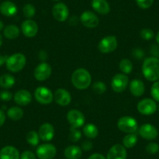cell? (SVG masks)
<instances>
[{
  "label": "cell",
  "instance_id": "42",
  "mask_svg": "<svg viewBox=\"0 0 159 159\" xmlns=\"http://www.w3.org/2000/svg\"><path fill=\"white\" fill-rule=\"evenodd\" d=\"M133 55L135 58L137 59H142L144 56V53H143V50L140 49V48H137V49H134V52H133Z\"/></svg>",
  "mask_w": 159,
  "mask_h": 159
},
{
  "label": "cell",
  "instance_id": "51",
  "mask_svg": "<svg viewBox=\"0 0 159 159\" xmlns=\"http://www.w3.org/2000/svg\"><path fill=\"white\" fill-rule=\"evenodd\" d=\"M53 1H55V2H59V1H60V0H53Z\"/></svg>",
  "mask_w": 159,
  "mask_h": 159
},
{
  "label": "cell",
  "instance_id": "9",
  "mask_svg": "<svg viewBox=\"0 0 159 159\" xmlns=\"http://www.w3.org/2000/svg\"><path fill=\"white\" fill-rule=\"evenodd\" d=\"M137 111L144 116H151L156 112L157 109V105L154 99L144 98L137 104Z\"/></svg>",
  "mask_w": 159,
  "mask_h": 159
},
{
  "label": "cell",
  "instance_id": "40",
  "mask_svg": "<svg viewBox=\"0 0 159 159\" xmlns=\"http://www.w3.org/2000/svg\"><path fill=\"white\" fill-rule=\"evenodd\" d=\"M20 159H37V156L34 153L30 151H24L20 154Z\"/></svg>",
  "mask_w": 159,
  "mask_h": 159
},
{
  "label": "cell",
  "instance_id": "2",
  "mask_svg": "<svg viewBox=\"0 0 159 159\" xmlns=\"http://www.w3.org/2000/svg\"><path fill=\"white\" fill-rule=\"evenodd\" d=\"M92 77L86 69L78 68L73 71L71 76V82L78 90H85L91 84Z\"/></svg>",
  "mask_w": 159,
  "mask_h": 159
},
{
  "label": "cell",
  "instance_id": "5",
  "mask_svg": "<svg viewBox=\"0 0 159 159\" xmlns=\"http://www.w3.org/2000/svg\"><path fill=\"white\" fill-rule=\"evenodd\" d=\"M118 41L117 38L114 35H108L102 38L99 42L98 48L99 51L104 54L112 52L117 48Z\"/></svg>",
  "mask_w": 159,
  "mask_h": 159
},
{
  "label": "cell",
  "instance_id": "45",
  "mask_svg": "<svg viewBox=\"0 0 159 159\" xmlns=\"http://www.w3.org/2000/svg\"><path fill=\"white\" fill-rule=\"evenodd\" d=\"M6 115L2 109H0V127L3 126L6 122Z\"/></svg>",
  "mask_w": 159,
  "mask_h": 159
},
{
  "label": "cell",
  "instance_id": "46",
  "mask_svg": "<svg viewBox=\"0 0 159 159\" xmlns=\"http://www.w3.org/2000/svg\"><path fill=\"white\" fill-rule=\"evenodd\" d=\"M39 58H40V59L42 61V62H44V61L46 60L47 58H48V54H47V52L45 51V50H42V51H40Z\"/></svg>",
  "mask_w": 159,
  "mask_h": 159
},
{
  "label": "cell",
  "instance_id": "32",
  "mask_svg": "<svg viewBox=\"0 0 159 159\" xmlns=\"http://www.w3.org/2000/svg\"><path fill=\"white\" fill-rule=\"evenodd\" d=\"M23 13H24V16L26 18L30 19V18L34 16L35 13H36V9H35L34 5L30 3H27L23 7Z\"/></svg>",
  "mask_w": 159,
  "mask_h": 159
},
{
  "label": "cell",
  "instance_id": "4",
  "mask_svg": "<svg viewBox=\"0 0 159 159\" xmlns=\"http://www.w3.org/2000/svg\"><path fill=\"white\" fill-rule=\"evenodd\" d=\"M117 126L120 131L126 134H134L138 129L137 121L132 116H125L118 120Z\"/></svg>",
  "mask_w": 159,
  "mask_h": 159
},
{
  "label": "cell",
  "instance_id": "17",
  "mask_svg": "<svg viewBox=\"0 0 159 159\" xmlns=\"http://www.w3.org/2000/svg\"><path fill=\"white\" fill-rule=\"evenodd\" d=\"M54 100L60 106H67L72 101V96L67 90L59 88L55 91Z\"/></svg>",
  "mask_w": 159,
  "mask_h": 159
},
{
  "label": "cell",
  "instance_id": "37",
  "mask_svg": "<svg viewBox=\"0 0 159 159\" xmlns=\"http://www.w3.org/2000/svg\"><path fill=\"white\" fill-rule=\"evenodd\" d=\"M146 151L150 154H155L159 152V145L155 142H150L146 146Z\"/></svg>",
  "mask_w": 159,
  "mask_h": 159
},
{
  "label": "cell",
  "instance_id": "50",
  "mask_svg": "<svg viewBox=\"0 0 159 159\" xmlns=\"http://www.w3.org/2000/svg\"><path fill=\"white\" fill-rule=\"evenodd\" d=\"M2 35L0 34V47L2 46Z\"/></svg>",
  "mask_w": 159,
  "mask_h": 159
},
{
  "label": "cell",
  "instance_id": "25",
  "mask_svg": "<svg viewBox=\"0 0 159 159\" xmlns=\"http://www.w3.org/2000/svg\"><path fill=\"white\" fill-rule=\"evenodd\" d=\"M20 33V28L14 24H10V25L7 26L3 29V34L7 39H16L19 37Z\"/></svg>",
  "mask_w": 159,
  "mask_h": 159
},
{
  "label": "cell",
  "instance_id": "20",
  "mask_svg": "<svg viewBox=\"0 0 159 159\" xmlns=\"http://www.w3.org/2000/svg\"><path fill=\"white\" fill-rule=\"evenodd\" d=\"M20 154L17 148L13 146H5L0 150V159H20Z\"/></svg>",
  "mask_w": 159,
  "mask_h": 159
},
{
  "label": "cell",
  "instance_id": "11",
  "mask_svg": "<svg viewBox=\"0 0 159 159\" xmlns=\"http://www.w3.org/2000/svg\"><path fill=\"white\" fill-rule=\"evenodd\" d=\"M52 66L48 62H42L38 64L34 69V76L38 81H45L50 77L52 74Z\"/></svg>",
  "mask_w": 159,
  "mask_h": 159
},
{
  "label": "cell",
  "instance_id": "36",
  "mask_svg": "<svg viewBox=\"0 0 159 159\" xmlns=\"http://www.w3.org/2000/svg\"><path fill=\"white\" fill-rule=\"evenodd\" d=\"M151 94L155 102H159V80L154 82L151 88Z\"/></svg>",
  "mask_w": 159,
  "mask_h": 159
},
{
  "label": "cell",
  "instance_id": "38",
  "mask_svg": "<svg viewBox=\"0 0 159 159\" xmlns=\"http://www.w3.org/2000/svg\"><path fill=\"white\" fill-rule=\"evenodd\" d=\"M137 6L140 8L146 10V9L150 8L153 5L154 0H135Z\"/></svg>",
  "mask_w": 159,
  "mask_h": 159
},
{
  "label": "cell",
  "instance_id": "28",
  "mask_svg": "<svg viewBox=\"0 0 159 159\" xmlns=\"http://www.w3.org/2000/svg\"><path fill=\"white\" fill-rule=\"evenodd\" d=\"M84 134L89 139H94L98 135V128L93 123H88L84 126Z\"/></svg>",
  "mask_w": 159,
  "mask_h": 159
},
{
  "label": "cell",
  "instance_id": "30",
  "mask_svg": "<svg viewBox=\"0 0 159 159\" xmlns=\"http://www.w3.org/2000/svg\"><path fill=\"white\" fill-rule=\"evenodd\" d=\"M133 67L134 66L132 62L128 59H123L119 62V69L122 73L126 75L129 74L132 72Z\"/></svg>",
  "mask_w": 159,
  "mask_h": 159
},
{
  "label": "cell",
  "instance_id": "19",
  "mask_svg": "<svg viewBox=\"0 0 159 159\" xmlns=\"http://www.w3.org/2000/svg\"><path fill=\"white\" fill-rule=\"evenodd\" d=\"M13 99H14L16 104H17L20 106H26L31 102L32 95L30 91L25 89H22L15 93Z\"/></svg>",
  "mask_w": 159,
  "mask_h": 159
},
{
  "label": "cell",
  "instance_id": "26",
  "mask_svg": "<svg viewBox=\"0 0 159 159\" xmlns=\"http://www.w3.org/2000/svg\"><path fill=\"white\" fill-rule=\"evenodd\" d=\"M16 83L15 77L11 74L6 73L0 76V87L5 89H10L14 86Z\"/></svg>",
  "mask_w": 159,
  "mask_h": 159
},
{
  "label": "cell",
  "instance_id": "24",
  "mask_svg": "<svg viewBox=\"0 0 159 159\" xmlns=\"http://www.w3.org/2000/svg\"><path fill=\"white\" fill-rule=\"evenodd\" d=\"M64 156L66 159H80L82 157V149L76 145H70L64 150Z\"/></svg>",
  "mask_w": 159,
  "mask_h": 159
},
{
  "label": "cell",
  "instance_id": "13",
  "mask_svg": "<svg viewBox=\"0 0 159 159\" xmlns=\"http://www.w3.org/2000/svg\"><path fill=\"white\" fill-rule=\"evenodd\" d=\"M80 21L84 27L88 28H95L99 24V19L97 15L90 10L82 13Z\"/></svg>",
  "mask_w": 159,
  "mask_h": 159
},
{
  "label": "cell",
  "instance_id": "6",
  "mask_svg": "<svg viewBox=\"0 0 159 159\" xmlns=\"http://www.w3.org/2000/svg\"><path fill=\"white\" fill-rule=\"evenodd\" d=\"M129 83V77L124 73H117L111 80V87L116 93H122L126 89Z\"/></svg>",
  "mask_w": 159,
  "mask_h": 159
},
{
  "label": "cell",
  "instance_id": "16",
  "mask_svg": "<svg viewBox=\"0 0 159 159\" xmlns=\"http://www.w3.org/2000/svg\"><path fill=\"white\" fill-rule=\"evenodd\" d=\"M127 151L123 144H115L111 147L107 154L106 159H126Z\"/></svg>",
  "mask_w": 159,
  "mask_h": 159
},
{
  "label": "cell",
  "instance_id": "33",
  "mask_svg": "<svg viewBox=\"0 0 159 159\" xmlns=\"http://www.w3.org/2000/svg\"><path fill=\"white\" fill-rule=\"evenodd\" d=\"M82 134L80 131L79 128H75L73 126H70V136H69V139L70 141L73 142V143H76L81 139Z\"/></svg>",
  "mask_w": 159,
  "mask_h": 159
},
{
  "label": "cell",
  "instance_id": "12",
  "mask_svg": "<svg viewBox=\"0 0 159 159\" xmlns=\"http://www.w3.org/2000/svg\"><path fill=\"white\" fill-rule=\"evenodd\" d=\"M52 16L59 22H64L68 19L69 9L63 2H58L52 7Z\"/></svg>",
  "mask_w": 159,
  "mask_h": 159
},
{
  "label": "cell",
  "instance_id": "27",
  "mask_svg": "<svg viewBox=\"0 0 159 159\" xmlns=\"http://www.w3.org/2000/svg\"><path fill=\"white\" fill-rule=\"evenodd\" d=\"M7 116L13 121H18L24 116V111L18 106H13L7 110Z\"/></svg>",
  "mask_w": 159,
  "mask_h": 159
},
{
  "label": "cell",
  "instance_id": "47",
  "mask_svg": "<svg viewBox=\"0 0 159 159\" xmlns=\"http://www.w3.org/2000/svg\"><path fill=\"white\" fill-rule=\"evenodd\" d=\"M7 56H4L0 55V66H2V65L6 64V62H7Z\"/></svg>",
  "mask_w": 159,
  "mask_h": 159
},
{
  "label": "cell",
  "instance_id": "7",
  "mask_svg": "<svg viewBox=\"0 0 159 159\" xmlns=\"http://www.w3.org/2000/svg\"><path fill=\"white\" fill-rule=\"evenodd\" d=\"M34 98L42 105H48L54 100V94L48 88L38 87L34 91Z\"/></svg>",
  "mask_w": 159,
  "mask_h": 159
},
{
  "label": "cell",
  "instance_id": "21",
  "mask_svg": "<svg viewBox=\"0 0 159 159\" xmlns=\"http://www.w3.org/2000/svg\"><path fill=\"white\" fill-rule=\"evenodd\" d=\"M0 13L7 17L15 16L17 13V7L14 2L11 1H4L0 5Z\"/></svg>",
  "mask_w": 159,
  "mask_h": 159
},
{
  "label": "cell",
  "instance_id": "29",
  "mask_svg": "<svg viewBox=\"0 0 159 159\" xmlns=\"http://www.w3.org/2000/svg\"><path fill=\"white\" fill-rule=\"evenodd\" d=\"M137 136L135 133L127 134L123 138V145L126 148H133L137 143Z\"/></svg>",
  "mask_w": 159,
  "mask_h": 159
},
{
  "label": "cell",
  "instance_id": "18",
  "mask_svg": "<svg viewBox=\"0 0 159 159\" xmlns=\"http://www.w3.org/2000/svg\"><path fill=\"white\" fill-rule=\"evenodd\" d=\"M40 140L45 142L51 141L55 136V128L51 123H45L40 126L38 130Z\"/></svg>",
  "mask_w": 159,
  "mask_h": 159
},
{
  "label": "cell",
  "instance_id": "3",
  "mask_svg": "<svg viewBox=\"0 0 159 159\" xmlns=\"http://www.w3.org/2000/svg\"><path fill=\"white\" fill-rule=\"evenodd\" d=\"M27 62L26 56L22 53H14L7 57L6 66L9 71L12 73H17L24 68Z\"/></svg>",
  "mask_w": 159,
  "mask_h": 159
},
{
  "label": "cell",
  "instance_id": "8",
  "mask_svg": "<svg viewBox=\"0 0 159 159\" xmlns=\"http://www.w3.org/2000/svg\"><path fill=\"white\" fill-rule=\"evenodd\" d=\"M56 147L48 143H42L36 149V156L39 159H53L56 157Z\"/></svg>",
  "mask_w": 159,
  "mask_h": 159
},
{
  "label": "cell",
  "instance_id": "52",
  "mask_svg": "<svg viewBox=\"0 0 159 159\" xmlns=\"http://www.w3.org/2000/svg\"><path fill=\"white\" fill-rule=\"evenodd\" d=\"M157 109H158V111H159V105H157Z\"/></svg>",
  "mask_w": 159,
  "mask_h": 159
},
{
  "label": "cell",
  "instance_id": "43",
  "mask_svg": "<svg viewBox=\"0 0 159 159\" xmlns=\"http://www.w3.org/2000/svg\"><path fill=\"white\" fill-rule=\"evenodd\" d=\"M88 159H106V157L100 153H94V154L90 155Z\"/></svg>",
  "mask_w": 159,
  "mask_h": 159
},
{
  "label": "cell",
  "instance_id": "34",
  "mask_svg": "<svg viewBox=\"0 0 159 159\" xmlns=\"http://www.w3.org/2000/svg\"><path fill=\"white\" fill-rule=\"evenodd\" d=\"M92 89L94 92L97 94H102L106 91L107 87L102 81H97L93 84Z\"/></svg>",
  "mask_w": 159,
  "mask_h": 159
},
{
  "label": "cell",
  "instance_id": "15",
  "mask_svg": "<svg viewBox=\"0 0 159 159\" xmlns=\"http://www.w3.org/2000/svg\"><path fill=\"white\" fill-rule=\"evenodd\" d=\"M21 31H22L23 34L27 38H34L38 34V24L33 20H26L21 24Z\"/></svg>",
  "mask_w": 159,
  "mask_h": 159
},
{
  "label": "cell",
  "instance_id": "39",
  "mask_svg": "<svg viewBox=\"0 0 159 159\" xmlns=\"http://www.w3.org/2000/svg\"><path fill=\"white\" fill-rule=\"evenodd\" d=\"M13 98V94L9 91H2L0 92V99L3 102H10Z\"/></svg>",
  "mask_w": 159,
  "mask_h": 159
},
{
  "label": "cell",
  "instance_id": "31",
  "mask_svg": "<svg viewBox=\"0 0 159 159\" xmlns=\"http://www.w3.org/2000/svg\"><path fill=\"white\" fill-rule=\"evenodd\" d=\"M27 141L29 144L33 147L38 146L40 141V137L38 133L34 130H30L27 134Z\"/></svg>",
  "mask_w": 159,
  "mask_h": 159
},
{
  "label": "cell",
  "instance_id": "1",
  "mask_svg": "<svg viewBox=\"0 0 159 159\" xmlns=\"http://www.w3.org/2000/svg\"><path fill=\"white\" fill-rule=\"evenodd\" d=\"M142 73L148 81L155 82L159 80V59L148 57L144 59L142 65Z\"/></svg>",
  "mask_w": 159,
  "mask_h": 159
},
{
  "label": "cell",
  "instance_id": "35",
  "mask_svg": "<svg viewBox=\"0 0 159 159\" xmlns=\"http://www.w3.org/2000/svg\"><path fill=\"white\" fill-rule=\"evenodd\" d=\"M140 38H143L146 41H150L154 38V33L151 29L150 28H143L140 32Z\"/></svg>",
  "mask_w": 159,
  "mask_h": 159
},
{
  "label": "cell",
  "instance_id": "44",
  "mask_svg": "<svg viewBox=\"0 0 159 159\" xmlns=\"http://www.w3.org/2000/svg\"><path fill=\"white\" fill-rule=\"evenodd\" d=\"M151 54L153 55L154 57H159V47L158 46H156V45H153L152 48L151 50Z\"/></svg>",
  "mask_w": 159,
  "mask_h": 159
},
{
  "label": "cell",
  "instance_id": "22",
  "mask_svg": "<svg viewBox=\"0 0 159 159\" xmlns=\"http://www.w3.org/2000/svg\"><path fill=\"white\" fill-rule=\"evenodd\" d=\"M129 91L135 97H140L144 94V84L140 80H133L132 81L129 83Z\"/></svg>",
  "mask_w": 159,
  "mask_h": 159
},
{
  "label": "cell",
  "instance_id": "48",
  "mask_svg": "<svg viewBox=\"0 0 159 159\" xmlns=\"http://www.w3.org/2000/svg\"><path fill=\"white\" fill-rule=\"evenodd\" d=\"M4 29V24H3V22H2V20H0V31L1 30H2Z\"/></svg>",
  "mask_w": 159,
  "mask_h": 159
},
{
  "label": "cell",
  "instance_id": "10",
  "mask_svg": "<svg viewBox=\"0 0 159 159\" xmlns=\"http://www.w3.org/2000/svg\"><path fill=\"white\" fill-rule=\"evenodd\" d=\"M66 119L70 126L75 128L83 126L86 121L84 115L77 109L70 110L66 114Z\"/></svg>",
  "mask_w": 159,
  "mask_h": 159
},
{
  "label": "cell",
  "instance_id": "23",
  "mask_svg": "<svg viewBox=\"0 0 159 159\" xmlns=\"http://www.w3.org/2000/svg\"><path fill=\"white\" fill-rule=\"evenodd\" d=\"M93 10L102 15H106L110 12V6L107 0H92Z\"/></svg>",
  "mask_w": 159,
  "mask_h": 159
},
{
  "label": "cell",
  "instance_id": "41",
  "mask_svg": "<svg viewBox=\"0 0 159 159\" xmlns=\"http://www.w3.org/2000/svg\"><path fill=\"white\" fill-rule=\"evenodd\" d=\"M93 148V143L92 142L90 141V140H85L81 144V149L84 150L85 151H91Z\"/></svg>",
  "mask_w": 159,
  "mask_h": 159
},
{
  "label": "cell",
  "instance_id": "49",
  "mask_svg": "<svg viewBox=\"0 0 159 159\" xmlns=\"http://www.w3.org/2000/svg\"><path fill=\"white\" fill-rule=\"evenodd\" d=\"M155 39H156V42H157V43L159 45V31L157 32V34L155 35Z\"/></svg>",
  "mask_w": 159,
  "mask_h": 159
},
{
  "label": "cell",
  "instance_id": "14",
  "mask_svg": "<svg viewBox=\"0 0 159 159\" xmlns=\"http://www.w3.org/2000/svg\"><path fill=\"white\" fill-rule=\"evenodd\" d=\"M139 134L140 137L148 140H153L158 136L157 128L150 123H144L139 128Z\"/></svg>",
  "mask_w": 159,
  "mask_h": 159
}]
</instances>
